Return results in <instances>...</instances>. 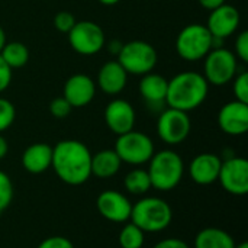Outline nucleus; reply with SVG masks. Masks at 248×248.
<instances>
[{"instance_id":"obj_1","label":"nucleus","mask_w":248,"mask_h":248,"mask_svg":"<svg viewBox=\"0 0 248 248\" xmlns=\"http://www.w3.org/2000/svg\"><path fill=\"white\" fill-rule=\"evenodd\" d=\"M51 167L68 186H81L92 177V153L77 140H62L52 147Z\"/></svg>"},{"instance_id":"obj_2","label":"nucleus","mask_w":248,"mask_h":248,"mask_svg":"<svg viewBox=\"0 0 248 248\" xmlns=\"http://www.w3.org/2000/svg\"><path fill=\"white\" fill-rule=\"evenodd\" d=\"M208 93L209 84L202 73L183 71L169 80L166 105L189 113L205 103Z\"/></svg>"},{"instance_id":"obj_3","label":"nucleus","mask_w":248,"mask_h":248,"mask_svg":"<svg viewBox=\"0 0 248 248\" xmlns=\"http://www.w3.org/2000/svg\"><path fill=\"white\" fill-rule=\"evenodd\" d=\"M148 176L151 187L160 192H170L179 186L185 174V161L173 150L154 153L148 161Z\"/></svg>"},{"instance_id":"obj_4","label":"nucleus","mask_w":248,"mask_h":248,"mask_svg":"<svg viewBox=\"0 0 248 248\" xmlns=\"http://www.w3.org/2000/svg\"><path fill=\"white\" fill-rule=\"evenodd\" d=\"M129 219L144 232H161L170 227L173 211L164 199L145 196L132 205Z\"/></svg>"},{"instance_id":"obj_5","label":"nucleus","mask_w":248,"mask_h":248,"mask_svg":"<svg viewBox=\"0 0 248 248\" xmlns=\"http://www.w3.org/2000/svg\"><path fill=\"white\" fill-rule=\"evenodd\" d=\"M214 48V36L202 23H190L185 26L176 39V51L179 57L187 62L203 60Z\"/></svg>"},{"instance_id":"obj_6","label":"nucleus","mask_w":248,"mask_h":248,"mask_svg":"<svg viewBox=\"0 0 248 248\" xmlns=\"http://www.w3.org/2000/svg\"><path fill=\"white\" fill-rule=\"evenodd\" d=\"M116 58L125 71L132 76H144L151 73L158 62V54L155 48L151 44L140 39L124 44Z\"/></svg>"},{"instance_id":"obj_7","label":"nucleus","mask_w":248,"mask_h":248,"mask_svg":"<svg viewBox=\"0 0 248 248\" xmlns=\"http://www.w3.org/2000/svg\"><path fill=\"white\" fill-rule=\"evenodd\" d=\"M113 150L121 161L129 166L147 164L155 153L153 140L147 134L135 129L118 135Z\"/></svg>"},{"instance_id":"obj_8","label":"nucleus","mask_w":248,"mask_h":248,"mask_svg":"<svg viewBox=\"0 0 248 248\" xmlns=\"http://www.w3.org/2000/svg\"><path fill=\"white\" fill-rule=\"evenodd\" d=\"M203 60V77L209 86H225L231 83L237 74L238 60L235 54L228 48H212Z\"/></svg>"},{"instance_id":"obj_9","label":"nucleus","mask_w":248,"mask_h":248,"mask_svg":"<svg viewBox=\"0 0 248 248\" xmlns=\"http://www.w3.org/2000/svg\"><path fill=\"white\" fill-rule=\"evenodd\" d=\"M68 35V44L80 55H96L106 46V36L103 29L92 20L76 22Z\"/></svg>"},{"instance_id":"obj_10","label":"nucleus","mask_w":248,"mask_h":248,"mask_svg":"<svg viewBox=\"0 0 248 248\" xmlns=\"http://www.w3.org/2000/svg\"><path fill=\"white\" fill-rule=\"evenodd\" d=\"M192 131V121L187 112L173 108L163 109L157 119V134L167 145H179L187 140Z\"/></svg>"},{"instance_id":"obj_11","label":"nucleus","mask_w":248,"mask_h":248,"mask_svg":"<svg viewBox=\"0 0 248 248\" xmlns=\"http://www.w3.org/2000/svg\"><path fill=\"white\" fill-rule=\"evenodd\" d=\"M218 182L225 192L234 196L248 193V161L244 157L231 155L222 160Z\"/></svg>"},{"instance_id":"obj_12","label":"nucleus","mask_w":248,"mask_h":248,"mask_svg":"<svg viewBox=\"0 0 248 248\" xmlns=\"http://www.w3.org/2000/svg\"><path fill=\"white\" fill-rule=\"evenodd\" d=\"M97 212L113 224H122L129 221L132 203L131 201L118 190H103L96 199Z\"/></svg>"},{"instance_id":"obj_13","label":"nucleus","mask_w":248,"mask_h":248,"mask_svg":"<svg viewBox=\"0 0 248 248\" xmlns=\"http://www.w3.org/2000/svg\"><path fill=\"white\" fill-rule=\"evenodd\" d=\"M240 22L241 16L238 9L232 4L224 3L222 6L211 10L205 26L214 38L225 41L237 32V29L240 28Z\"/></svg>"},{"instance_id":"obj_14","label":"nucleus","mask_w":248,"mask_h":248,"mask_svg":"<svg viewBox=\"0 0 248 248\" xmlns=\"http://www.w3.org/2000/svg\"><path fill=\"white\" fill-rule=\"evenodd\" d=\"M106 126L115 134L122 135L134 129L137 122V113L134 106L125 99L110 100L103 112Z\"/></svg>"},{"instance_id":"obj_15","label":"nucleus","mask_w":248,"mask_h":248,"mask_svg":"<svg viewBox=\"0 0 248 248\" xmlns=\"http://www.w3.org/2000/svg\"><path fill=\"white\" fill-rule=\"evenodd\" d=\"M219 129L231 137L244 135L248 131V103L231 100L218 112Z\"/></svg>"},{"instance_id":"obj_16","label":"nucleus","mask_w":248,"mask_h":248,"mask_svg":"<svg viewBox=\"0 0 248 248\" xmlns=\"http://www.w3.org/2000/svg\"><path fill=\"white\" fill-rule=\"evenodd\" d=\"M62 96L71 108H84L92 103L96 96V81L87 74H73L67 78Z\"/></svg>"},{"instance_id":"obj_17","label":"nucleus","mask_w":248,"mask_h":248,"mask_svg":"<svg viewBox=\"0 0 248 248\" xmlns=\"http://www.w3.org/2000/svg\"><path fill=\"white\" fill-rule=\"evenodd\" d=\"M222 160L214 153L198 154L189 166L190 179L199 186H209L218 182Z\"/></svg>"},{"instance_id":"obj_18","label":"nucleus","mask_w":248,"mask_h":248,"mask_svg":"<svg viewBox=\"0 0 248 248\" xmlns=\"http://www.w3.org/2000/svg\"><path fill=\"white\" fill-rule=\"evenodd\" d=\"M128 76L118 60L106 61L97 73V87L108 96H116L126 87Z\"/></svg>"},{"instance_id":"obj_19","label":"nucleus","mask_w":248,"mask_h":248,"mask_svg":"<svg viewBox=\"0 0 248 248\" xmlns=\"http://www.w3.org/2000/svg\"><path fill=\"white\" fill-rule=\"evenodd\" d=\"M167 84H169V80L164 76L151 71V73L141 76L138 92L150 108L163 106L166 103Z\"/></svg>"},{"instance_id":"obj_20","label":"nucleus","mask_w":248,"mask_h":248,"mask_svg":"<svg viewBox=\"0 0 248 248\" xmlns=\"http://www.w3.org/2000/svg\"><path fill=\"white\" fill-rule=\"evenodd\" d=\"M20 161L25 171L31 174H42L51 167L52 147L46 142H35L25 148Z\"/></svg>"},{"instance_id":"obj_21","label":"nucleus","mask_w":248,"mask_h":248,"mask_svg":"<svg viewBox=\"0 0 248 248\" xmlns=\"http://www.w3.org/2000/svg\"><path fill=\"white\" fill-rule=\"evenodd\" d=\"M122 161L115 150H102L92 154V176L97 179H110L121 170Z\"/></svg>"},{"instance_id":"obj_22","label":"nucleus","mask_w":248,"mask_h":248,"mask_svg":"<svg viewBox=\"0 0 248 248\" xmlns=\"http://www.w3.org/2000/svg\"><path fill=\"white\" fill-rule=\"evenodd\" d=\"M195 248H234L235 241L234 238L221 228L208 227L198 232L195 237Z\"/></svg>"},{"instance_id":"obj_23","label":"nucleus","mask_w":248,"mask_h":248,"mask_svg":"<svg viewBox=\"0 0 248 248\" xmlns=\"http://www.w3.org/2000/svg\"><path fill=\"white\" fill-rule=\"evenodd\" d=\"M0 57L12 70H16L22 68L29 61V49L23 42H6V45L0 51Z\"/></svg>"},{"instance_id":"obj_24","label":"nucleus","mask_w":248,"mask_h":248,"mask_svg":"<svg viewBox=\"0 0 248 248\" xmlns=\"http://www.w3.org/2000/svg\"><path fill=\"white\" fill-rule=\"evenodd\" d=\"M124 186H125V190L134 196H142L150 189H153L148 171L144 169H134L128 171V174L124 179Z\"/></svg>"},{"instance_id":"obj_25","label":"nucleus","mask_w":248,"mask_h":248,"mask_svg":"<svg viewBox=\"0 0 248 248\" xmlns=\"http://www.w3.org/2000/svg\"><path fill=\"white\" fill-rule=\"evenodd\" d=\"M118 241L121 248H142L145 243V232L135 224L129 222L121 230Z\"/></svg>"},{"instance_id":"obj_26","label":"nucleus","mask_w":248,"mask_h":248,"mask_svg":"<svg viewBox=\"0 0 248 248\" xmlns=\"http://www.w3.org/2000/svg\"><path fill=\"white\" fill-rule=\"evenodd\" d=\"M13 183L12 179L0 170V214H3L13 201Z\"/></svg>"},{"instance_id":"obj_27","label":"nucleus","mask_w":248,"mask_h":248,"mask_svg":"<svg viewBox=\"0 0 248 248\" xmlns=\"http://www.w3.org/2000/svg\"><path fill=\"white\" fill-rule=\"evenodd\" d=\"M16 119V109L15 105L4 99L0 97V134L7 131Z\"/></svg>"},{"instance_id":"obj_28","label":"nucleus","mask_w":248,"mask_h":248,"mask_svg":"<svg viewBox=\"0 0 248 248\" xmlns=\"http://www.w3.org/2000/svg\"><path fill=\"white\" fill-rule=\"evenodd\" d=\"M232 93L235 100L248 103V73L241 71L237 73L235 77L232 78Z\"/></svg>"},{"instance_id":"obj_29","label":"nucleus","mask_w":248,"mask_h":248,"mask_svg":"<svg viewBox=\"0 0 248 248\" xmlns=\"http://www.w3.org/2000/svg\"><path fill=\"white\" fill-rule=\"evenodd\" d=\"M73 108L71 105L65 100L64 96H60V97H55L49 102V112L54 118L57 119H64L67 118L70 113H71Z\"/></svg>"},{"instance_id":"obj_30","label":"nucleus","mask_w":248,"mask_h":248,"mask_svg":"<svg viewBox=\"0 0 248 248\" xmlns=\"http://www.w3.org/2000/svg\"><path fill=\"white\" fill-rule=\"evenodd\" d=\"M76 22L77 20H76L74 15L71 12H67V10L58 12L54 17V26L57 28V31H60L62 33H68Z\"/></svg>"},{"instance_id":"obj_31","label":"nucleus","mask_w":248,"mask_h":248,"mask_svg":"<svg viewBox=\"0 0 248 248\" xmlns=\"http://www.w3.org/2000/svg\"><path fill=\"white\" fill-rule=\"evenodd\" d=\"M235 51H232L235 54V57H238L241 61L248 62V32L247 31H241L237 35L235 39Z\"/></svg>"},{"instance_id":"obj_32","label":"nucleus","mask_w":248,"mask_h":248,"mask_svg":"<svg viewBox=\"0 0 248 248\" xmlns=\"http://www.w3.org/2000/svg\"><path fill=\"white\" fill-rule=\"evenodd\" d=\"M36 248H74V244L65 237L54 235V237H48L42 240Z\"/></svg>"},{"instance_id":"obj_33","label":"nucleus","mask_w":248,"mask_h":248,"mask_svg":"<svg viewBox=\"0 0 248 248\" xmlns=\"http://www.w3.org/2000/svg\"><path fill=\"white\" fill-rule=\"evenodd\" d=\"M12 77H13V70L4 62V60L0 57V93L4 92L10 83H12Z\"/></svg>"},{"instance_id":"obj_34","label":"nucleus","mask_w":248,"mask_h":248,"mask_svg":"<svg viewBox=\"0 0 248 248\" xmlns=\"http://www.w3.org/2000/svg\"><path fill=\"white\" fill-rule=\"evenodd\" d=\"M153 248H190L186 241L179 238H166L158 241Z\"/></svg>"},{"instance_id":"obj_35","label":"nucleus","mask_w":248,"mask_h":248,"mask_svg":"<svg viewBox=\"0 0 248 248\" xmlns=\"http://www.w3.org/2000/svg\"><path fill=\"white\" fill-rule=\"evenodd\" d=\"M198 1H199V4L203 9H206L209 12L217 9V7H219V6H222L224 3H227V0H198Z\"/></svg>"},{"instance_id":"obj_36","label":"nucleus","mask_w":248,"mask_h":248,"mask_svg":"<svg viewBox=\"0 0 248 248\" xmlns=\"http://www.w3.org/2000/svg\"><path fill=\"white\" fill-rule=\"evenodd\" d=\"M122 45H124V44H122L119 39H112V41H109V42H108V51H109L110 54H113V55H116V57H118V54H119V51H121Z\"/></svg>"},{"instance_id":"obj_37","label":"nucleus","mask_w":248,"mask_h":248,"mask_svg":"<svg viewBox=\"0 0 248 248\" xmlns=\"http://www.w3.org/2000/svg\"><path fill=\"white\" fill-rule=\"evenodd\" d=\"M9 153V142L7 140L0 134V160H3Z\"/></svg>"},{"instance_id":"obj_38","label":"nucleus","mask_w":248,"mask_h":248,"mask_svg":"<svg viewBox=\"0 0 248 248\" xmlns=\"http://www.w3.org/2000/svg\"><path fill=\"white\" fill-rule=\"evenodd\" d=\"M6 42H7V38H6V32H4V29L0 26V51L3 49V46L6 45Z\"/></svg>"},{"instance_id":"obj_39","label":"nucleus","mask_w":248,"mask_h":248,"mask_svg":"<svg viewBox=\"0 0 248 248\" xmlns=\"http://www.w3.org/2000/svg\"><path fill=\"white\" fill-rule=\"evenodd\" d=\"M99 3H102V4H105V6H115V4H118L121 0H97Z\"/></svg>"},{"instance_id":"obj_40","label":"nucleus","mask_w":248,"mask_h":248,"mask_svg":"<svg viewBox=\"0 0 248 248\" xmlns=\"http://www.w3.org/2000/svg\"><path fill=\"white\" fill-rule=\"evenodd\" d=\"M234 248H248V243H241V244H235V247Z\"/></svg>"}]
</instances>
